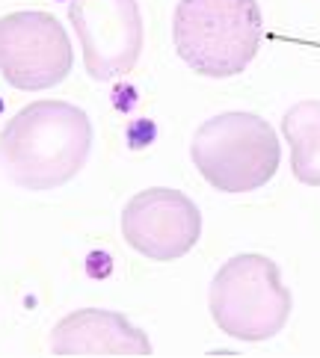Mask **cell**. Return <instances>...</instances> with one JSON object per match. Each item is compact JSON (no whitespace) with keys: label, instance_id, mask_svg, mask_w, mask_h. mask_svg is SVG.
<instances>
[{"label":"cell","instance_id":"7a4b0ae2","mask_svg":"<svg viewBox=\"0 0 320 358\" xmlns=\"http://www.w3.org/2000/svg\"><path fill=\"white\" fill-rule=\"evenodd\" d=\"M175 50L202 78H235L261 48L258 0H178Z\"/></svg>","mask_w":320,"mask_h":358},{"label":"cell","instance_id":"3957f363","mask_svg":"<svg viewBox=\"0 0 320 358\" xmlns=\"http://www.w3.org/2000/svg\"><path fill=\"white\" fill-rule=\"evenodd\" d=\"M190 157L214 189L237 196L273 181L281 145L270 122L237 110L202 122L190 143Z\"/></svg>","mask_w":320,"mask_h":358},{"label":"cell","instance_id":"9c48e42d","mask_svg":"<svg viewBox=\"0 0 320 358\" xmlns=\"http://www.w3.org/2000/svg\"><path fill=\"white\" fill-rule=\"evenodd\" d=\"M281 134L291 145L293 178L305 187H320V101H300L281 119Z\"/></svg>","mask_w":320,"mask_h":358},{"label":"cell","instance_id":"8992f818","mask_svg":"<svg viewBox=\"0 0 320 358\" xmlns=\"http://www.w3.org/2000/svg\"><path fill=\"white\" fill-rule=\"evenodd\" d=\"M69 18L92 80H116L137 66L143 54V15L137 0H69Z\"/></svg>","mask_w":320,"mask_h":358},{"label":"cell","instance_id":"6da1fadb","mask_svg":"<svg viewBox=\"0 0 320 358\" xmlns=\"http://www.w3.org/2000/svg\"><path fill=\"white\" fill-rule=\"evenodd\" d=\"M92 151V122L66 101H33L0 134V169L15 187L45 193L69 184Z\"/></svg>","mask_w":320,"mask_h":358},{"label":"cell","instance_id":"52a82bcc","mask_svg":"<svg viewBox=\"0 0 320 358\" xmlns=\"http://www.w3.org/2000/svg\"><path fill=\"white\" fill-rule=\"evenodd\" d=\"M122 234L127 246L151 261H178L199 243L202 213L178 189L151 187L125 204Z\"/></svg>","mask_w":320,"mask_h":358},{"label":"cell","instance_id":"5b68a950","mask_svg":"<svg viewBox=\"0 0 320 358\" xmlns=\"http://www.w3.org/2000/svg\"><path fill=\"white\" fill-rule=\"evenodd\" d=\"M74 50L50 12H12L0 18V74L24 92L50 89L69 78Z\"/></svg>","mask_w":320,"mask_h":358},{"label":"cell","instance_id":"277c9868","mask_svg":"<svg viewBox=\"0 0 320 358\" xmlns=\"http://www.w3.org/2000/svg\"><path fill=\"white\" fill-rule=\"evenodd\" d=\"M211 317L223 335L258 343L285 329L291 317V293L279 266L264 255H235L220 266L208 293Z\"/></svg>","mask_w":320,"mask_h":358},{"label":"cell","instance_id":"ba28073f","mask_svg":"<svg viewBox=\"0 0 320 358\" xmlns=\"http://www.w3.org/2000/svg\"><path fill=\"white\" fill-rule=\"evenodd\" d=\"M54 355H151V341L143 329L119 311L81 308L62 317L50 331Z\"/></svg>","mask_w":320,"mask_h":358},{"label":"cell","instance_id":"30bf717a","mask_svg":"<svg viewBox=\"0 0 320 358\" xmlns=\"http://www.w3.org/2000/svg\"><path fill=\"white\" fill-rule=\"evenodd\" d=\"M0 110H4V101H0Z\"/></svg>","mask_w":320,"mask_h":358}]
</instances>
